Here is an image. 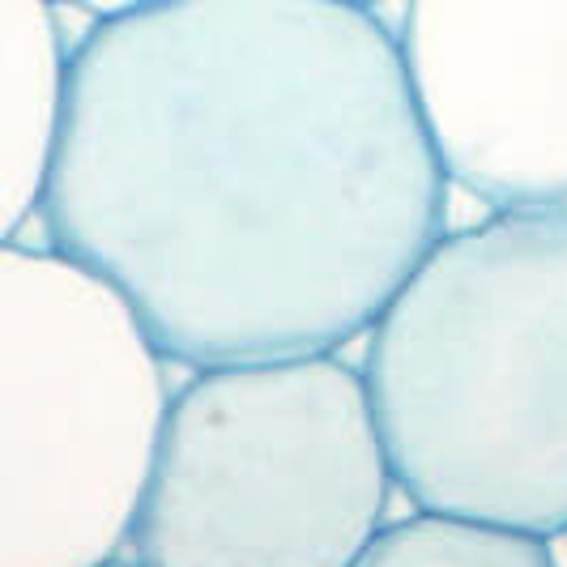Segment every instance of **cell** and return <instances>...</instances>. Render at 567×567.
I'll use <instances>...</instances> for the list:
<instances>
[{"label": "cell", "mask_w": 567, "mask_h": 567, "mask_svg": "<svg viewBox=\"0 0 567 567\" xmlns=\"http://www.w3.org/2000/svg\"><path fill=\"white\" fill-rule=\"evenodd\" d=\"M69 48L48 0H0V244L39 209Z\"/></svg>", "instance_id": "6"}, {"label": "cell", "mask_w": 567, "mask_h": 567, "mask_svg": "<svg viewBox=\"0 0 567 567\" xmlns=\"http://www.w3.org/2000/svg\"><path fill=\"white\" fill-rule=\"evenodd\" d=\"M341 4H354V9H371V4H384V0H341Z\"/></svg>", "instance_id": "10"}, {"label": "cell", "mask_w": 567, "mask_h": 567, "mask_svg": "<svg viewBox=\"0 0 567 567\" xmlns=\"http://www.w3.org/2000/svg\"><path fill=\"white\" fill-rule=\"evenodd\" d=\"M393 491L363 371L338 354L193 371L128 546L142 567H354Z\"/></svg>", "instance_id": "3"}, {"label": "cell", "mask_w": 567, "mask_h": 567, "mask_svg": "<svg viewBox=\"0 0 567 567\" xmlns=\"http://www.w3.org/2000/svg\"><path fill=\"white\" fill-rule=\"evenodd\" d=\"M398 43L449 184L567 200V0H410Z\"/></svg>", "instance_id": "5"}, {"label": "cell", "mask_w": 567, "mask_h": 567, "mask_svg": "<svg viewBox=\"0 0 567 567\" xmlns=\"http://www.w3.org/2000/svg\"><path fill=\"white\" fill-rule=\"evenodd\" d=\"M99 567H142L137 559H124V555H115V559H107V564H99Z\"/></svg>", "instance_id": "9"}, {"label": "cell", "mask_w": 567, "mask_h": 567, "mask_svg": "<svg viewBox=\"0 0 567 567\" xmlns=\"http://www.w3.org/2000/svg\"><path fill=\"white\" fill-rule=\"evenodd\" d=\"M34 218L193 371L338 354L449 230L401 43L341 0H150L64 60Z\"/></svg>", "instance_id": "1"}, {"label": "cell", "mask_w": 567, "mask_h": 567, "mask_svg": "<svg viewBox=\"0 0 567 567\" xmlns=\"http://www.w3.org/2000/svg\"><path fill=\"white\" fill-rule=\"evenodd\" d=\"M163 354L103 278L0 244V567L124 555L167 414Z\"/></svg>", "instance_id": "4"}, {"label": "cell", "mask_w": 567, "mask_h": 567, "mask_svg": "<svg viewBox=\"0 0 567 567\" xmlns=\"http://www.w3.org/2000/svg\"><path fill=\"white\" fill-rule=\"evenodd\" d=\"M354 567H555V555L529 534L414 512L384 525Z\"/></svg>", "instance_id": "7"}, {"label": "cell", "mask_w": 567, "mask_h": 567, "mask_svg": "<svg viewBox=\"0 0 567 567\" xmlns=\"http://www.w3.org/2000/svg\"><path fill=\"white\" fill-rule=\"evenodd\" d=\"M363 384L414 512L567 534V200L444 235L371 324Z\"/></svg>", "instance_id": "2"}, {"label": "cell", "mask_w": 567, "mask_h": 567, "mask_svg": "<svg viewBox=\"0 0 567 567\" xmlns=\"http://www.w3.org/2000/svg\"><path fill=\"white\" fill-rule=\"evenodd\" d=\"M52 9H82L90 18H112V13H124V9H137V4H150V0H48Z\"/></svg>", "instance_id": "8"}]
</instances>
